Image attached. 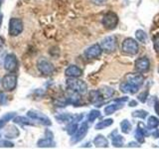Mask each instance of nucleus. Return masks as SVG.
Wrapping results in <instances>:
<instances>
[{"instance_id":"42","label":"nucleus","mask_w":159,"mask_h":149,"mask_svg":"<svg viewBox=\"0 0 159 149\" xmlns=\"http://www.w3.org/2000/svg\"><path fill=\"white\" fill-rule=\"evenodd\" d=\"M2 20H3V14L0 12V28H1V25H2Z\"/></svg>"},{"instance_id":"30","label":"nucleus","mask_w":159,"mask_h":149,"mask_svg":"<svg viewBox=\"0 0 159 149\" xmlns=\"http://www.w3.org/2000/svg\"><path fill=\"white\" fill-rule=\"evenodd\" d=\"M144 135H145V134H144L143 129H141L140 127H137V130L135 132V138L139 143L144 142Z\"/></svg>"},{"instance_id":"24","label":"nucleus","mask_w":159,"mask_h":149,"mask_svg":"<svg viewBox=\"0 0 159 149\" xmlns=\"http://www.w3.org/2000/svg\"><path fill=\"white\" fill-rule=\"evenodd\" d=\"M112 123H113V120H112L111 118H108V119H106V120L99 121L96 125V129H97V130H99V129H102L104 127L111 126Z\"/></svg>"},{"instance_id":"1","label":"nucleus","mask_w":159,"mask_h":149,"mask_svg":"<svg viewBox=\"0 0 159 149\" xmlns=\"http://www.w3.org/2000/svg\"><path fill=\"white\" fill-rule=\"evenodd\" d=\"M67 88L73 92H76L80 94H84L88 92V86L82 79H78L75 78H71L67 79L66 82Z\"/></svg>"},{"instance_id":"3","label":"nucleus","mask_w":159,"mask_h":149,"mask_svg":"<svg viewBox=\"0 0 159 149\" xmlns=\"http://www.w3.org/2000/svg\"><path fill=\"white\" fill-rule=\"evenodd\" d=\"M102 23L104 27L108 30H112L117 26L118 23V17L116 13L113 12H108L106 15H103L102 19Z\"/></svg>"},{"instance_id":"7","label":"nucleus","mask_w":159,"mask_h":149,"mask_svg":"<svg viewBox=\"0 0 159 149\" xmlns=\"http://www.w3.org/2000/svg\"><path fill=\"white\" fill-rule=\"evenodd\" d=\"M138 44L132 38H126L122 43V51L129 55H135L138 53Z\"/></svg>"},{"instance_id":"6","label":"nucleus","mask_w":159,"mask_h":149,"mask_svg":"<svg viewBox=\"0 0 159 149\" xmlns=\"http://www.w3.org/2000/svg\"><path fill=\"white\" fill-rule=\"evenodd\" d=\"M4 68L6 71L14 73L16 72L19 68V63L18 60L14 54H8L4 60Z\"/></svg>"},{"instance_id":"36","label":"nucleus","mask_w":159,"mask_h":149,"mask_svg":"<svg viewBox=\"0 0 159 149\" xmlns=\"http://www.w3.org/2000/svg\"><path fill=\"white\" fill-rule=\"evenodd\" d=\"M0 146H4V147H13L14 144L12 142L9 141H1L0 142Z\"/></svg>"},{"instance_id":"25","label":"nucleus","mask_w":159,"mask_h":149,"mask_svg":"<svg viewBox=\"0 0 159 149\" xmlns=\"http://www.w3.org/2000/svg\"><path fill=\"white\" fill-rule=\"evenodd\" d=\"M159 125V119L156 116H149L147 119V126L149 128H156Z\"/></svg>"},{"instance_id":"31","label":"nucleus","mask_w":159,"mask_h":149,"mask_svg":"<svg viewBox=\"0 0 159 149\" xmlns=\"http://www.w3.org/2000/svg\"><path fill=\"white\" fill-rule=\"evenodd\" d=\"M77 122L78 121H76V122H72V123H70L69 125H68V127H67V132L70 134V135H74L75 133L77 132V130H78V124H77Z\"/></svg>"},{"instance_id":"32","label":"nucleus","mask_w":159,"mask_h":149,"mask_svg":"<svg viewBox=\"0 0 159 149\" xmlns=\"http://www.w3.org/2000/svg\"><path fill=\"white\" fill-rule=\"evenodd\" d=\"M148 115V112L145 111H142V109H139V111H135L132 112V116L133 117H140V118H145Z\"/></svg>"},{"instance_id":"43","label":"nucleus","mask_w":159,"mask_h":149,"mask_svg":"<svg viewBox=\"0 0 159 149\" xmlns=\"http://www.w3.org/2000/svg\"><path fill=\"white\" fill-rule=\"evenodd\" d=\"M3 44H4V39L2 37H0V48L3 46Z\"/></svg>"},{"instance_id":"26","label":"nucleus","mask_w":159,"mask_h":149,"mask_svg":"<svg viewBox=\"0 0 159 149\" xmlns=\"http://www.w3.org/2000/svg\"><path fill=\"white\" fill-rule=\"evenodd\" d=\"M5 135H6V137H8V138H14V137H16V136L19 135V131H18V129L16 127L11 126V127H9L8 130H6V132H5Z\"/></svg>"},{"instance_id":"28","label":"nucleus","mask_w":159,"mask_h":149,"mask_svg":"<svg viewBox=\"0 0 159 149\" xmlns=\"http://www.w3.org/2000/svg\"><path fill=\"white\" fill-rule=\"evenodd\" d=\"M123 143H124V140H123L122 136L116 135L112 137V145L114 147H121L123 145Z\"/></svg>"},{"instance_id":"40","label":"nucleus","mask_w":159,"mask_h":149,"mask_svg":"<svg viewBox=\"0 0 159 149\" xmlns=\"http://www.w3.org/2000/svg\"><path fill=\"white\" fill-rule=\"evenodd\" d=\"M152 135H153L154 138L159 137V130H158V129H155V131H154V132L152 133Z\"/></svg>"},{"instance_id":"19","label":"nucleus","mask_w":159,"mask_h":149,"mask_svg":"<svg viewBox=\"0 0 159 149\" xmlns=\"http://www.w3.org/2000/svg\"><path fill=\"white\" fill-rule=\"evenodd\" d=\"M37 145L39 147H53L55 146V142L53 141V137L51 136V137L40 139L37 143Z\"/></svg>"},{"instance_id":"4","label":"nucleus","mask_w":159,"mask_h":149,"mask_svg":"<svg viewBox=\"0 0 159 149\" xmlns=\"http://www.w3.org/2000/svg\"><path fill=\"white\" fill-rule=\"evenodd\" d=\"M1 84H2V87L5 91H7V92L14 91V89L16 88V86H17L16 74H6V76H4L2 81H1Z\"/></svg>"},{"instance_id":"21","label":"nucleus","mask_w":159,"mask_h":149,"mask_svg":"<svg viewBox=\"0 0 159 149\" xmlns=\"http://www.w3.org/2000/svg\"><path fill=\"white\" fill-rule=\"evenodd\" d=\"M99 92H101L102 93V96L104 98H109V97H111L113 96V93H114V91L111 88H108V87H103L102 88L99 89Z\"/></svg>"},{"instance_id":"2","label":"nucleus","mask_w":159,"mask_h":149,"mask_svg":"<svg viewBox=\"0 0 159 149\" xmlns=\"http://www.w3.org/2000/svg\"><path fill=\"white\" fill-rule=\"evenodd\" d=\"M37 67H38V70L40 71V73L45 74V76H50V74H52L55 71L53 64L45 58H41L38 60Z\"/></svg>"},{"instance_id":"44","label":"nucleus","mask_w":159,"mask_h":149,"mask_svg":"<svg viewBox=\"0 0 159 149\" xmlns=\"http://www.w3.org/2000/svg\"><path fill=\"white\" fill-rule=\"evenodd\" d=\"M2 2H3V0H0V7H1V5H2Z\"/></svg>"},{"instance_id":"18","label":"nucleus","mask_w":159,"mask_h":149,"mask_svg":"<svg viewBox=\"0 0 159 149\" xmlns=\"http://www.w3.org/2000/svg\"><path fill=\"white\" fill-rule=\"evenodd\" d=\"M93 144L96 145V147L104 148V147L108 146V140L102 135H98V136H96V138L93 139Z\"/></svg>"},{"instance_id":"10","label":"nucleus","mask_w":159,"mask_h":149,"mask_svg":"<svg viewBox=\"0 0 159 149\" xmlns=\"http://www.w3.org/2000/svg\"><path fill=\"white\" fill-rule=\"evenodd\" d=\"M102 52V48L101 45L94 44V45H92L91 47H89L86 51H84V56L88 59H97L98 57L101 56Z\"/></svg>"},{"instance_id":"35","label":"nucleus","mask_w":159,"mask_h":149,"mask_svg":"<svg viewBox=\"0 0 159 149\" xmlns=\"http://www.w3.org/2000/svg\"><path fill=\"white\" fill-rule=\"evenodd\" d=\"M147 97H148V92H143L142 93H140L138 96V99L141 102H145L147 99Z\"/></svg>"},{"instance_id":"41","label":"nucleus","mask_w":159,"mask_h":149,"mask_svg":"<svg viewBox=\"0 0 159 149\" xmlns=\"http://www.w3.org/2000/svg\"><path fill=\"white\" fill-rule=\"evenodd\" d=\"M128 146H129V147H138L139 145H138V144H137V143H134V142H130V143H129V144H128Z\"/></svg>"},{"instance_id":"16","label":"nucleus","mask_w":159,"mask_h":149,"mask_svg":"<svg viewBox=\"0 0 159 149\" xmlns=\"http://www.w3.org/2000/svg\"><path fill=\"white\" fill-rule=\"evenodd\" d=\"M139 89V88L133 86V84H129L128 82H123L120 84V91L124 93H137V91Z\"/></svg>"},{"instance_id":"14","label":"nucleus","mask_w":159,"mask_h":149,"mask_svg":"<svg viewBox=\"0 0 159 149\" xmlns=\"http://www.w3.org/2000/svg\"><path fill=\"white\" fill-rule=\"evenodd\" d=\"M150 67V62L146 57H141L135 61V68L138 72H146Z\"/></svg>"},{"instance_id":"39","label":"nucleus","mask_w":159,"mask_h":149,"mask_svg":"<svg viewBox=\"0 0 159 149\" xmlns=\"http://www.w3.org/2000/svg\"><path fill=\"white\" fill-rule=\"evenodd\" d=\"M128 104H129V106H137V102L136 101H130L128 102Z\"/></svg>"},{"instance_id":"8","label":"nucleus","mask_w":159,"mask_h":149,"mask_svg":"<svg viewBox=\"0 0 159 149\" xmlns=\"http://www.w3.org/2000/svg\"><path fill=\"white\" fill-rule=\"evenodd\" d=\"M27 115L32 118L33 120H37L38 122L44 124V125H51L52 122L50 120V118L48 116L45 115L44 113L37 111H29L27 112Z\"/></svg>"},{"instance_id":"13","label":"nucleus","mask_w":159,"mask_h":149,"mask_svg":"<svg viewBox=\"0 0 159 149\" xmlns=\"http://www.w3.org/2000/svg\"><path fill=\"white\" fill-rule=\"evenodd\" d=\"M127 101V97H124L122 99H118L117 103H111V104H108L107 106L104 107V113L107 114V115H111L113 112H116V111H118L119 108L122 107V102H125Z\"/></svg>"},{"instance_id":"5","label":"nucleus","mask_w":159,"mask_h":149,"mask_svg":"<svg viewBox=\"0 0 159 149\" xmlns=\"http://www.w3.org/2000/svg\"><path fill=\"white\" fill-rule=\"evenodd\" d=\"M23 31V22L18 18H11L9 22V34L10 36L15 37L21 34Z\"/></svg>"},{"instance_id":"33","label":"nucleus","mask_w":159,"mask_h":149,"mask_svg":"<svg viewBox=\"0 0 159 149\" xmlns=\"http://www.w3.org/2000/svg\"><path fill=\"white\" fill-rule=\"evenodd\" d=\"M75 116L71 115V114H61V115L57 116L56 118L59 119L60 121L63 122V121H71L72 119H74Z\"/></svg>"},{"instance_id":"12","label":"nucleus","mask_w":159,"mask_h":149,"mask_svg":"<svg viewBox=\"0 0 159 149\" xmlns=\"http://www.w3.org/2000/svg\"><path fill=\"white\" fill-rule=\"evenodd\" d=\"M126 82H128L129 84H131L137 88H140L143 84L144 78L143 76H141V74H129L126 76Z\"/></svg>"},{"instance_id":"22","label":"nucleus","mask_w":159,"mask_h":149,"mask_svg":"<svg viewBox=\"0 0 159 149\" xmlns=\"http://www.w3.org/2000/svg\"><path fill=\"white\" fill-rule=\"evenodd\" d=\"M120 128H121V131L123 133H125V134H128L129 132L131 131V129H132V126H131V124L130 122H129L127 119H124V120H122L120 122Z\"/></svg>"},{"instance_id":"23","label":"nucleus","mask_w":159,"mask_h":149,"mask_svg":"<svg viewBox=\"0 0 159 149\" xmlns=\"http://www.w3.org/2000/svg\"><path fill=\"white\" fill-rule=\"evenodd\" d=\"M135 37L137 39V41L141 42L143 44L147 42V35L143 30H137L135 32Z\"/></svg>"},{"instance_id":"15","label":"nucleus","mask_w":159,"mask_h":149,"mask_svg":"<svg viewBox=\"0 0 159 149\" xmlns=\"http://www.w3.org/2000/svg\"><path fill=\"white\" fill-rule=\"evenodd\" d=\"M65 74H66V76L69 78H79L80 76H82L83 71L79 67L72 65V66H70L66 69Z\"/></svg>"},{"instance_id":"17","label":"nucleus","mask_w":159,"mask_h":149,"mask_svg":"<svg viewBox=\"0 0 159 149\" xmlns=\"http://www.w3.org/2000/svg\"><path fill=\"white\" fill-rule=\"evenodd\" d=\"M89 101H91L93 103H99L103 101V97L102 96V93L99 91H92L89 93Z\"/></svg>"},{"instance_id":"20","label":"nucleus","mask_w":159,"mask_h":149,"mask_svg":"<svg viewBox=\"0 0 159 149\" xmlns=\"http://www.w3.org/2000/svg\"><path fill=\"white\" fill-rule=\"evenodd\" d=\"M15 112H9V113H6L5 115H3L1 118H0V129H2L6 124L8 123L9 120H11V119L15 116Z\"/></svg>"},{"instance_id":"37","label":"nucleus","mask_w":159,"mask_h":149,"mask_svg":"<svg viewBox=\"0 0 159 149\" xmlns=\"http://www.w3.org/2000/svg\"><path fill=\"white\" fill-rule=\"evenodd\" d=\"M92 2L96 5H103L107 2V0H92Z\"/></svg>"},{"instance_id":"11","label":"nucleus","mask_w":159,"mask_h":149,"mask_svg":"<svg viewBox=\"0 0 159 149\" xmlns=\"http://www.w3.org/2000/svg\"><path fill=\"white\" fill-rule=\"evenodd\" d=\"M88 132V123L87 122H84L81 124V126L78 128L77 132L74 134V136L72 138L71 142L72 143H77L79 141H81L82 139L86 136V134Z\"/></svg>"},{"instance_id":"38","label":"nucleus","mask_w":159,"mask_h":149,"mask_svg":"<svg viewBox=\"0 0 159 149\" xmlns=\"http://www.w3.org/2000/svg\"><path fill=\"white\" fill-rule=\"evenodd\" d=\"M5 99H6V97L3 93H0V103H4Z\"/></svg>"},{"instance_id":"27","label":"nucleus","mask_w":159,"mask_h":149,"mask_svg":"<svg viewBox=\"0 0 159 149\" xmlns=\"http://www.w3.org/2000/svg\"><path fill=\"white\" fill-rule=\"evenodd\" d=\"M13 121L15 123H19V124H22V125H31L32 122L29 120L28 118L26 117H23V116H17V117H14Z\"/></svg>"},{"instance_id":"29","label":"nucleus","mask_w":159,"mask_h":149,"mask_svg":"<svg viewBox=\"0 0 159 149\" xmlns=\"http://www.w3.org/2000/svg\"><path fill=\"white\" fill-rule=\"evenodd\" d=\"M99 115H101V112H99L98 111H97V109H93L88 115V121L93 122V121L96 120L98 117H99Z\"/></svg>"},{"instance_id":"9","label":"nucleus","mask_w":159,"mask_h":149,"mask_svg":"<svg viewBox=\"0 0 159 149\" xmlns=\"http://www.w3.org/2000/svg\"><path fill=\"white\" fill-rule=\"evenodd\" d=\"M101 46H102L103 51H106L107 53L113 52L116 48V38L114 36L106 37L104 39H102V41L101 43Z\"/></svg>"},{"instance_id":"34","label":"nucleus","mask_w":159,"mask_h":149,"mask_svg":"<svg viewBox=\"0 0 159 149\" xmlns=\"http://www.w3.org/2000/svg\"><path fill=\"white\" fill-rule=\"evenodd\" d=\"M153 45H154V49L156 50V52H159V34H157L156 36L153 38Z\"/></svg>"}]
</instances>
